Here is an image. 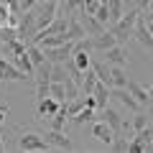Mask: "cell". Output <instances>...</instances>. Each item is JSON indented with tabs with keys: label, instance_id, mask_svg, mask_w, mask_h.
Returning a JSON list of instances; mask_svg holds the SVG:
<instances>
[{
	"label": "cell",
	"instance_id": "cell-1",
	"mask_svg": "<svg viewBox=\"0 0 153 153\" xmlns=\"http://www.w3.org/2000/svg\"><path fill=\"white\" fill-rule=\"evenodd\" d=\"M140 13H143L140 8H130V10L123 13L115 23H110V26H107V31L117 38V44H125L128 38H133V28H135V21H138Z\"/></svg>",
	"mask_w": 153,
	"mask_h": 153
},
{
	"label": "cell",
	"instance_id": "cell-2",
	"mask_svg": "<svg viewBox=\"0 0 153 153\" xmlns=\"http://www.w3.org/2000/svg\"><path fill=\"white\" fill-rule=\"evenodd\" d=\"M31 10H33V26H36V33H38V31H44V28L56 18V13H59V3H51V0H38Z\"/></svg>",
	"mask_w": 153,
	"mask_h": 153
},
{
	"label": "cell",
	"instance_id": "cell-3",
	"mask_svg": "<svg viewBox=\"0 0 153 153\" xmlns=\"http://www.w3.org/2000/svg\"><path fill=\"white\" fill-rule=\"evenodd\" d=\"M26 79H28L26 71H21L10 59L0 56V82H26Z\"/></svg>",
	"mask_w": 153,
	"mask_h": 153
},
{
	"label": "cell",
	"instance_id": "cell-4",
	"mask_svg": "<svg viewBox=\"0 0 153 153\" xmlns=\"http://www.w3.org/2000/svg\"><path fill=\"white\" fill-rule=\"evenodd\" d=\"M71 49H74V41H66L61 46H51V49H44V56L51 61V64H64L71 56Z\"/></svg>",
	"mask_w": 153,
	"mask_h": 153
},
{
	"label": "cell",
	"instance_id": "cell-5",
	"mask_svg": "<svg viewBox=\"0 0 153 153\" xmlns=\"http://www.w3.org/2000/svg\"><path fill=\"white\" fill-rule=\"evenodd\" d=\"M94 120L107 123L115 133H120V128H123V115L117 112V110H112L110 105H107V107H102V110H94Z\"/></svg>",
	"mask_w": 153,
	"mask_h": 153
},
{
	"label": "cell",
	"instance_id": "cell-6",
	"mask_svg": "<svg viewBox=\"0 0 153 153\" xmlns=\"http://www.w3.org/2000/svg\"><path fill=\"white\" fill-rule=\"evenodd\" d=\"M18 148L21 151H46L49 143H46L44 135H38V133H23L21 140H18Z\"/></svg>",
	"mask_w": 153,
	"mask_h": 153
},
{
	"label": "cell",
	"instance_id": "cell-7",
	"mask_svg": "<svg viewBox=\"0 0 153 153\" xmlns=\"http://www.w3.org/2000/svg\"><path fill=\"white\" fill-rule=\"evenodd\" d=\"M110 97L120 100V105H123V107H128V110H130V112H138V110L143 107V105L138 102V100L133 97V94L128 92L125 87H110Z\"/></svg>",
	"mask_w": 153,
	"mask_h": 153
},
{
	"label": "cell",
	"instance_id": "cell-8",
	"mask_svg": "<svg viewBox=\"0 0 153 153\" xmlns=\"http://www.w3.org/2000/svg\"><path fill=\"white\" fill-rule=\"evenodd\" d=\"M46 143H49V148H59V151H71V140L64 135V130H54V128H49V130L44 133Z\"/></svg>",
	"mask_w": 153,
	"mask_h": 153
},
{
	"label": "cell",
	"instance_id": "cell-9",
	"mask_svg": "<svg viewBox=\"0 0 153 153\" xmlns=\"http://www.w3.org/2000/svg\"><path fill=\"white\" fill-rule=\"evenodd\" d=\"M76 13H79L76 18H79V23H82V28H84V33H87V36H97V33H102V31H105V26L92 16V13H84L82 8H79Z\"/></svg>",
	"mask_w": 153,
	"mask_h": 153
},
{
	"label": "cell",
	"instance_id": "cell-10",
	"mask_svg": "<svg viewBox=\"0 0 153 153\" xmlns=\"http://www.w3.org/2000/svg\"><path fill=\"white\" fill-rule=\"evenodd\" d=\"M133 38H135L140 46H146V49H153V36H151V31H148V26H146V21H143V16H138V21H135Z\"/></svg>",
	"mask_w": 153,
	"mask_h": 153
},
{
	"label": "cell",
	"instance_id": "cell-11",
	"mask_svg": "<svg viewBox=\"0 0 153 153\" xmlns=\"http://www.w3.org/2000/svg\"><path fill=\"white\" fill-rule=\"evenodd\" d=\"M92 138L100 140V143H105V146H110L112 138H115V130L107 125V123H102V120H92Z\"/></svg>",
	"mask_w": 153,
	"mask_h": 153
},
{
	"label": "cell",
	"instance_id": "cell-12",
	"mask_svg": "<svg viewBox=\"0 0 153 153\" xmlns=\"http://www.w3.org/2000/svg\"><path fill=\"white\" fill-rule=\"evenodd\" d=\"M125 46L123 44H115V46H110V49H105V61L107 64H112V66H125Z\"/></svg>",
	"mask_w": 153,
	"mask_h": 153
},
{
	"label": "cell",
	"instance_id": "cell-13",
	"mask_svg": "<svg viewBox=\"0 0 153 153\" xmlns=\"http://www.w3.org/2000/svg\"><path fill=\"white\" fill-rule=\"evenodd\" d=\"M61 102H56L54 97H44L38 100V107H36V120H46V117H51V115L59 110Z\"/></svg>",
	"mask_w": 153,
	"mask_h": 153
},
{
	"label": "cell",
	"instance_id": "cell-14",
	"mask_svg": "<svg viewBox=\"0 0 153 153\" xmlns=\"http://www.w3.org/2000/svg\"><path fill=\"white\" fill-rule=\"evenodd\" d=\"M92 97H94V110L107 107V102H110V87H107V84H102V82H97V84H94V89H92Z\"/></svg>",
	"mask_w": 153,
	"mask_h": 153
},
{
	"label": "cell",
	"instance_id": "cell-15",
	"mask_svg": "<svg viewBox=\"0 0 153 153\" xmlns=\"http://www.w3.org/2000/svg\"><path fill=\"white\" fill-rule=\"evenodd\" d=\"M89 38H92V49H100V51H105V49H110V46L117 44V38H115L107 28H105L102 33H97V36H89Z\"/></svg>",
	"mask_w": 153,
	"mask_h": 153
},
{
	"label": "cell",
	"instance_id": "cell-16",
	"mask_svg": "<svg viewBox=\"0 0 153 153\" xmlns=\"http://www.w3.org/2000/svg\"><path fill=\"white\" fill-rule=\"evenodd\" d=\"M66 26H69V18L61 16V13H56V18L44 28V31H38V33H44V36H51V33H66Z\"/></svg>",
	"mask_w": 153,
	"mask_h": 153
},
{
	"label": "cell",
	"instance_id": "cell-17",
	"mask_svg": "<svg viewBox=\"0 0 153 153\" xmlns=\"http://www.w3.org/2000/svg\"><path fill=\"white\" fill-rule=\"evenodd\" d=\"M125 89H128V92H130V94H133V97H135L140 105H148V102H151V97H148V89H146V87H140L138 82H133L130 76H128V84H125Z\"/></svg>",
	"mask_w": 153,
	"mask_h": 153
},
{
	"label": "cell",
	"instance_id": "cell-18",
	"mask_svg": "<svg viewBox=\"0 0 153 153\" xmlns=\"http://www.w3.org/2000/svg\"><path fill=\"white\" fill-rule=\"evenodd\" d=\"M87 33H84L82 23H79V18L76 16H69V26H66V38L69 41H79V38H84Z\"/></svg>",
	"mask_w": 153,
	"mask_h": 153
},
{
	"label": "cell",
	"instance_id": "cell-19",
	"mask_svg": "<svg viewBox=\"0 0 153 153\" xmlns=\"http://www.w3.org/2000/svg\"><path fill=\"white\" fill-rule=\"evenodd\" d=\"M89 66H92L94 74H97V82L112 87V76H110V64H107V61H94V64H89Z\"/></svg>",
	"mask_w": 153,
	"mask_h": 153
},
{
	"label": "cell",
	"instance_id": "cell-20",
	"mask_svg": "<svg viewBox=\"0 0 153 153\" xmlns=\"http://www.w3.org/2000/svg\"><path fill=\"white\" fill-rule=\"evenodd\" d=\"M110 76H112V87H125V84H128L125 66H112V64H110Z\"/></svg>",
	"mask_w": 153,
	"mask_h": 153
},
{
	"label": "cell",
	"instance_id": "cell-21",
	"mask_svg": "<svg viewBox=\"0 0 153 153\" xmlns=\"http://www.w3.org/2000/svg\"><path fill=\"white\" fill-rule=\"evenodd\" d=\"M69 120L74 123V125H84V123H92V120H94V110L84 105V107L79 110V112H74V115H71Z\"/></svg>",
	"mask_w": 153,
	"mask_h": 153
},
{
	"label": "cell",
	"instance_id": "cell-22",
	"mask_svg": "<svg viewBox=\"0 0 153 153\" xmlns=\"http://www.w3.org/2000/svg\"><path fill=\"white\" fill-rule=\"evenodd\" d=\"M10 61L18 66L21 71H26L28 76H33V64H31V59H28V54L23 51V54H16V56H10Z\"/></svg>",
	"mask_w": 153,
	"mask_h": 153
},
{
	"label": "cell",
	"instance_id": "cell-23",
	"mask_svg": "<svg viewBox=\"0 0 153 153\" xmlns=\"http://www.w3.org/2000/svg\"><path fill=\"white\" fill-rule=\"evenodd\" d=\"M26 54H28V59H31V64H33V66H38L41 61H46L44 49H41L38 44H26Z\"/></svg>",
	"mask_w": 153,
	"mask_h": 153
},
{
	"label": "cell",
	"instance_id": "cell-24",
	"mask_svg": "<svg viewBox=\"0 0 153 153\" xmlns=\"http://www.w3.org/2000/svg\"><path fill=\"white\" fill-rule=\"evenodd\" d=\"M107 8H110V23H115L125 13V0H107Z\"/></svg>",
	"mask_w": 153,
	"mask_h": 153
},
{
	"label": "cell",
	"instance_id": "cell-25",
	"mask_svg": "<svg viewBox=\"0 0 153 153\" xmlns=\"http://www.w3.org/2000/svg\"><path fill=\"white\" fill-rule=\"evenodd\" d=\"M71 61H74V66L76 69H89V64H92V61H89V51H71Z\"/></svg>",
	"mask_w": 153,
	"mask_h": 153
},
{
	"label": "cell",
	"instance_id": "cell-26",
	"mask_svg": "<svg viewBox=\"0 0 153 153\" xmlns=\"http://www.w3.org/2000/svg\"><path fill=\"white\" fill-rule=\"evenodd\" d=\"M49 97H54L56 102H66V92H64V82H51V84H49Z\"/></svg>",
	"mask_w": 153,
	"mask_h": 153
},
{
	"label": "cell",
	"instance_id": "cell-27",
	"mask_svg": "<svg viewBox=\"0 0 153 153\" xmlns=\"http://www.w3.org/2000/svg\"><path fill=\"white\" fill-rule=\"evenodd\" d=\"M66 79H71L66 66L64 64H51V82H66Z\"/></svg>",
	"mask_w": 153,
	"mask_h": 153
},
{
	"label": "cell",
	"instance_id": "cell-28",
	"mask_svg": "<svg viewBox=\"0 0 153 153\" xmlns=\"http://www.w3.org/2000/svg\"><path fill=\"white\" fill-rule=\"evenodd\" d=\"M92 16L97 18V21L102 23L105 28L110 26V8H107V3H100V8H97V10H94V13H92Z\"/></svg>",
	"mask_w": 153,
	"mask_h": 153
},
{
	"label": "cell",
	"instance_id": "cell-29",
	"mask_svg": "<svg viewBox=\"0 0 153 153\" xmlns=\"http://www.w3.org/2000/svg\"><path fill=\"white\" fill-rule=\"evenodd\" d=\"M82 107H84V94H82V97L76 94L74 100H69V102H66V112H69V117H71L74 112H79Z\"/></svg>",
	"mask_w": 153,
	"mask_h": 153
},
{
	"label": "cell",
	"instance_id": "cell-30",
	"mask_svg": "<svg viewBox=\"0 0 153 153\" xmlns=\"http://www.w3.org/2000/svg\"><path fill=\"white\" fill-rule=\"evenodd\" d=\"M64 92H66V102H69V100H74L76 94H79V84H76L74 79H66L64 82Z\"/></svg>",
	"mask_w": 153,
	"mask_h": 153
},
{
	"label": "cell",
	"instance_id": "cell-31",
	"mask_svg": "<svg viewBox=\"0 0 153 153\" xmlns=\"http://www.w3.org/2000/svg\"><path fill=\"white\" fill-rule=\"evenodd\" d=\"M71 51H89V54H92V38L89 36H84V38H79V41H74V49Z\"/></svg>",
	"mask_w": 153,
	"mask_h": 153
},
{
	"label": "cell",
	"instance_id": "cell-32",
	"mask_svg": "<svg viewBox=\"0 0 153 153\" xmlns=\"http://www.w3.org/2000/svg\"><path fill=\"white\" fill-rule=\"evenodd\" d=\"M130 125H133V130H143V128L148 125V115H143L140 110H138V112H135V117L130 120Z\"/></svg>",
	"mask_w": 153,
	"mask_h": 153
},
{
	"label": "cell",
	"instance_id": "cell-33",
	"mask_svg": "<svg viewBox=\"0 0 153 153\" xmlns=\"http://www.w3.org/2000/svg\"><path fill=\"white\" fill-rule=\"evenodd\" d=\"M97 8H100V0H84V3H82V10L84 13H94Z\"/></svg>",
	"mask_w": 153,
	"mask_h": 153
},
{
	"label": "cell",
	"instance_id": "cell-34",
	"mask_svg": "<svg viewBox=\"0 0 153 153\" xmlns=\"http://www.w3.org/2000/svg\"><path fill=\"white\" fill-rule=\"evenodd\" d=\"M128 151H130V153H146V148H143L135 138H130V140H128Z\"/></svg>",
	"mask_w": 153,
	"mask_h": 153
},
{
	"label": "cell",
	"instance_id": "cell-35",
	"mask_svg": "<svg viewBox=\"0 0 153 153\" xmlns=\"http://www.w3.org/2000/svg\"><path fill=\"white\" fill-rule=\"evenodd\" d=\"M36 3L38 0H18V8H21V13H26V10H31Z\"/></svg>",
	"mask_w": 153,
	"mask_h": 153
},
{
	"label": "cell",
	"instance_id": "cell-36",
	"mask_svg": "<svg viewBox=\"0 0 153 153\" xmlns=\"http://www.w3.org/2000/svg\"><path fill=\"white\" fill-rule=\"evenodd\" d=\"M153 102V100H151ZM148 120H153V105H151V110H148Z\"/></svg>",
	"mask_w": 153,
	"mask_h": 153
},
{
	"label": "cell",
	"instance_id": "cell-37",
	"mask_svg": "<svg viewBox=\"0 0 153 153\" xmlns=\"http://www.w3.org/2000/svg\"><path fill=\"white\" fill-rule=\"evenodd\" d=\"M5 151V143H3V135H0V153Z\"/></svg>",
	"mask_w": 153,
	"mask_h": 153
},
{
	"label": "cell",
	"instance_id": "cell-38",
	"mask_svg": "<svg viewBox=\"0 0 153 153\" xmlns=\"http://www.w3.org/2000/svg\"><path fill=\"white\" fill-rule=\"evenodd\" d=\"M146 26H148V31H151V36H153V21H151V23H146Z\"/></svg>",
	"mask_w": 153,
	"mask_h": 153
},
{
	"label": "cell",
	"instance_id": "cell-39",
	"mask_svg": "<svg viewBox=\"0 0 153 153\" xmlns=\"http://www.w3.org/2000/svg\"><path fill=\"white\" fill-rule=\"evenodd\" d=\"M148 97L153 100V84H151V87H148Z\"/></svg>",
	"mask_w": 153,
	"mask_h": 153
},
{
	"label": "cell",
	"instance_id": "cell-40",
	"mask_svg": "<svg viewBox=\"0 0 153 153\" xmlns=\"http://www.w3.org/2000/svg\"><path fill=\"white\" fill-rule=\"evenodd\" d=\"M0 51H3V41H0Z\"/></svg>",
	"mask_w": 153,
	"mask_h": 153
},
{
	"label": "cell",
	"instance_id": "cell-41",
	"mask_svg": "<svg viewBox=\"0 0 153 153\" xmlns=\"http://www.w3.org/2000/svg\"><path fill=\"white\" fill-rule=\"evenodd\" d=\"M100 3H107V0H100Z\"/></svg>",
	"mask_w": 153,
	"mask_h": 153
},
{
	"label": "cell",
	"instance_id": "cell-42",
	"mask_svg": "<svg viewBox=\"0 0 153 153\" xmlns=\"http://www.w3.org/2000/svg\"><path fill=\"white\" fill-rule=\"evenodd\" d=\"M51 3H59V0H51Z\"/></svg>",
	"mask_w": 153,
	"mask_h": 153
}]
</instances>
